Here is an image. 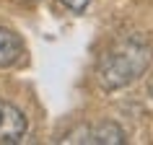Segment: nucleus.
<instances>
[{"mask_svg": "<svg viewBox=\"0 0 153 145\" xmlns=\"http://www.w3.org/2000/svg\"><path fill=\"white\" fill-rule=\"evenodd\" d=\"M151 44L137 36V34H125L114 39L109 47L99 55L96 60V83L104 91H120L132 86L143 78V72L151 67Z\"/></svg>", "mask_w": 153, "mask_h": 145, "instance_id": "1", "label": "nucleus"}, {"mask_svg": "<svg viewBox=\"0 0 153 145\" xmlns=\"http://www.w3.org/2000/svg\"><path fill=\"white\" fill-rule=\"evenodd\" d=\"M62 143H88V145H125L127 135L117 122H94V124H81L70 129L62 137Z\"/></svg>", "mask_w": 153, "mask_h": 145, "instance_id": "2", "label": "nucleus"}, {"mask_svg": "<svg viewBox=\"0 0 153 145\" xmlns=\"http://www.w3.org/2000/svg\"><path fill=\"white\" fill-rule=\"evenodd\" d=\"M29 132V119L16 104L0 96V143H21Z\"/></svg>", "mask_w": 153, "mask_h": 145, "instance_id": "3", "label": "nucleus"}, {"mask_svg": "<svg viewBox=\"0 0 153 145\" xmlns=\"http://www.w3.org/2000/svg\"><path fill=\"white\" fill-rule=\"evenodd\" d=\"M26 55V44L13 29L0 26V70H5L10 65L21 62Z\"/></svg>", "mask_w": 153, "mask_h": 145, "instance_id": "4", "label": "nucleus"}, {"mask_svg": "<svg viewBox=\"0 0 153 145\" xmlns=\"http://www.w3.org/2000/svg\"><path fill=\"white\" fill-rule=\"evenodd\" d=\"M60 3H62L70 13H83V10L91 5V0H60Z\"/></svg>", "mask_w": 153, "mask_h": 145, "instance_id": "5", "label": "nucleus"}, {"mask_svg": "<svg viewBox=\"0 0 153 145\" xmlns=\"http://www.w3.org/2000/svg\"><path fill=\"white\" fill-rule=\"evenodd\" d=\"M148 91H151V98H153V83H151V88H148Z\"/></svg>", "mask_w": 153, "mask_h": 145, "instance_id": "6", "label": "nucleus"}]
</instances>
